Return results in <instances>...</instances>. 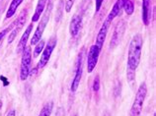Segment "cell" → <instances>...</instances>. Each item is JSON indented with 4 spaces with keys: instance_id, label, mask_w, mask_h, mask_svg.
<instances>
[{
    "instance_id": "7",
    "label": "cell",
    "mask_w": 156,
    "mask_h": 116,
    "mask_svg": "<svg viewBox=\"0 0 156 116\" xmlns=\"http://www.w3.org/2000/svg\"><path fill=\"white\" fill-rule=\"evenodd\" d=\"M82 73H83V54H79L77 60V64H76V69H75V76L73 78L72 84H71V92L75 93L76 90L78 89L82 78Z\"/></svg>"
},
{
    "instance_id": "26",
    "label": "cell",
    "mask_w": 156,
    "mask_h": 116,
    "mask_svg": "<svg viewBox=\"0 0 156 116\" xmlns=\"http://www.w3.org/2000/svg\"><path fill=\"white\" fill-rule=\"evenodd\" d=\"M105 116H110V115H109V114H106Z\"/></svg>"
},
{
    "instance_id": "12",
    "label": "cell",
    "mask_w": 156,
    "mask_h": 116,
    "mask_svg": "<svg viewBox=\"0 0 156 116\" xmlns=\"http://www.w3.org/2000/svg\"><path fill=\"white\" fill-rule=\"evenodd\" d=\"M81 25H82V17L80 15L75 14L72 17L70 21V25H69V32H70V35L73 38H75L78 35V32L80 31Z\"/></svg>"
},
{
    "instance_id": "27",
    "label": "cell",
    "mask_w": 156,
    "mask_h": 116,
    "mask_svg": "<svg viewBox=\"0 0 156 116\" xmlns=\"http://www.w3.org/2000/svg\"><path fill=\"white\" fill-rule=\"evenodd\" d=\"M153 116H156V114H155V113H154V114H153Z\"/></svg>"
},
{
    "instance_id": "18",
    "label": "cell",
    "mask_w": 156,
    "mask_h": 116,
    "mask_svg": "<svg viewBox=\"0 0 156 116\" xmlns=\"http://www.w3.org/2000/svg\"><path fill=\"white\" fill-rule=\"evenodd\" d=\"M52 108H53V102L52 101L47 102L46 104L44 105L42 110H41L39 116H51L52 112Z\"/></svg>"
},
{
    "instance_id": "25",
    "label": "cell",
    "mask_w": 156,
    "mask_h": 116,
    "mask_svg": "<svg viewBox=\"0 0 156 116\" xmlns=\"http://www.w3.org/2000/svg\"><path fill=\"white\" fill-rule=\"evenodd\" d=\"M63 115H64L63 110L61 109V108H59V110L57 111V113H56V115H55V116H63Z\"/></svg>"
},
{
    "instance_id": "21",
    "label": "cell",
    "mask_w": 156,
    "mask_h": 116,
    "mask_svg": "<svg viewBox=\"0 0 156 116\" xmlns=\"http://www.w3.org/2000/svg\"><path fill=\"white\" fill-rule=\"evenodd\" d=\"M75 0H65V4H64V8H65V11L69 13L70 10L72 9V6L74 4Z\"/></svg>"
},
{
    "instance_id": "11",
    "label": "cell",
    "mask_w": 156,
    "mask_h": 116,
    "mask_svg": "<svg viewBox=\"0 0 156 116\" xmlns=\"http://www.w3.org/2000/svg\"><path fill=\"white\" fill-rule=\"evenodd\" d=\"M152 18V2L151 0H142V22L148 26Z\"/></svg>"
},
{
    "instance_id": "5",
    "label": "cell",
    "mask_w": 156,
    "mask_h": 116,
    "mask_svg": "<svg viewBox=\"0 0 156 116\" xmlns=\"http://www.w3.org/2000/svg\"><path fill=\"white\" fill-rule=\"evenodd\" d=\"M56 43H57L56 36H51V38L50 39V40H48V43L47 44L46 48L43 50V54L40 58V61H39L38 65H37L38 66V69H42L48 64V62L51 59V56L52 54L53 49H55V45H56Z\"/></svg>"
},
{
    "instance_id": "20",
    "label": "cell",
    "mask_w": 156,
    "mask_h": 116,
    "mask_svg": "<svg viewBox=\"0 0 156 116\" xmlns=\"http://www.w3.org/2000/svg\"><path fill=\"white\" fill-rule=\"evenodd\" d=\"M100 89V77L96 76L94 79V83H93V90L95 93H97Z\"/></svg>"
},
{
    "instance_id": "14",
    "label": "cell",
    "mask_w": 156,
    "mask_h": 116,
    "mask_svg": "<svg viewBox=\"0 0 156 116\" xmlns=\"http://www.w3.org/2000/svg\"><path fill=\"white\" fill-rule=\"evenodd\" d=\"M46 3H47V0H39L38 4H37L35 13H34V15H33L32 23L38 22L39 19H41V16H42L43 12L44 10V7H46Z\"/></svg>"
},
{
    "instance_id": "8",
    "label": "cell",
    "mask_w": 156,
    "mask_h": 116,
    "mask_svg": "<svg viewBox=\"0 0 156 116\" xmlns=\"http://www.w3.org/2000/svg\"><path fill=\"white\" fill-rule=\"evenodd\" d=\"M26 20H27V11L24 10L22 13L20 14L17 21L15 22V27L13 29V31L11 32V34L9 35V38H8V43H13L15 38L17 36V35L20 32V31L23 29L24 25H25V23H26Z\"/></svg>"
},
{
    "instance_id": "24",
    "label": "cell",
    "mask_w": 156,
    "mask_h": 116,
    "mask_svg": "<svg viewBox=\"0 0 156 116\" xmlns=\"http://www.w3.org/2000/svg\"><path fill=\"white\" fill-rule=\"evenodd\" d=\"M6 116H16V112H15V110L14 109H12L11 111H9V112L7 113Z\"/></svg>"
},
{
    "instance_id": "23",
    "label": "cell",
    "mask_w": 156,
    "mask_h": 116,
    "mask_svg": "<svg viewBox=\"0 0 156 116\" xmlns=\"http://www.w3.org/2000/svg\"><path fill=\"white\" fill-rule=\"evenodd\" d=\"M7 32H8V29H5V30H3L2 32H0V43L2 41V39H4V36H6Z\"/></svg>"
},
{
    "instance_id": "1",
    "label": "cell",
    "mask_w": 156,
    "mask_h": 116,
    "mask_svg": "<svg viewBox=\"0 0 156 116\" xmlns=\"http://www.w3.org/2000/svg\"><path fill=\"white\" fill-rule=\"evenodd\" d=\"M143 39L141 35H135L130 40L128 55V69L135 71L140 62Z\"/></svg>"
},
{
    "instance_id": "13",
    "label": "cell",
    "mask_w": 156,
    "mask_h": 116,
    "mask_svg": "<svg viewBox=\"0 0 156 116\" xmlns=\"http://www.w3.org/2000/svg\"><path fill=\"white\" fill-rule=\"evenodd\" d=\"M32 29H33V23L29 25L28 28L26 29L25 32H24V35L22 36V38L20 39V41L18 43V46H17V53L23 52L24 49L26 48V45H27V43H28L29 36H30V35H31Z\"/></svg>"
},
{
    "instance_id": "6",
    "label": "cell",
    "mask_w": 156,
    "mask_h": 116,
    "mask_svg": "<svg viewBox=\"0 0 156 116\" xmlns=\"http://www.w3.org/2000/svg\"><path fill=\"white\" fill-rule=\"evenodd\" d=\"M101 49L97 46L96 44L92 45L89 49L88 55H87V71L88 73H92L93 70L95 69L96 65L98 63V59H99Z\"/></svg>"
},
{
    "instance_id": "17",
    "label": "cell",
    "mask_w": 156,
    "mask_h": 116,
    "mask_svg": "<svg viewBox=\"0 0 156 116\" xmlns=\"http://www.w3.org/2000/svg\"><path fill=\"white\" fill-rule=\"evenodd\" d=\"M122 9H125L126 15H131L134 11V4L133 0H122Z\"/></svg>"
},
{
    "instance_id": "16",
    "label": "cell",
    "mask_w": 156,
    "mask_h": 116,
    "mask_svg": "<svg viewBox=\"0 0 156 116\" xmlns=\"http://www.w3.org/2000/svg\"><path fill=\"white\" fill-rule=\"evenodd\" d=\"M22 2H23V0H12V2L10 4L9 8H8L7 13H6V19H10L12 16L16 13L18 7L21 5Z\"/></svg>"
},
{
    "instance_id": "3",
    "label": "cell",
    "mask_w": 156,
    "mask_h": 116,
    "mask_svg": "<svg viewBox=\"0 0 156 116\" xmlns=\"http://www.w3.org/2000/svg\"><path fill=\"white\" fill-rule=\"evenodd\" d=\"M51 10H52V4L51 3L50 5L48 6L47 11L44 12V14L43 15L42 19H41V22L39 23L38 27H37L36 31L34 32V35H33V38L31 39V45H36L41 40V39H42L44 32L46 30L47 25L48 23V21H50Z\"/></svg>"
},
{
    "instance_id": "9",
    "label": "cell",
    "mask_w": 156,
    "mask_h": 116,
    "mask_svg": "<svg viewBox=\"0 0 156 116\" xmlns=\"http://www.w3.org/2000/svg\"><path fill=\"white\" fill-rule=\"evenodd\" d=\"M125 29H126L125 22H121L117 25V27L114 31V35L112 36V39H111L110 48H115L121 43L122 36H124V32H125Z\"/></svg>"
},
{
    "instance_id": "22",
    "label": "cell",
    "mask_w": 156,
    "mask_h": 116,
    "mask_svg": "<svg viewBox=\"0 0 156 116\" xmlns=\"http://www.w3.org/2000/svg\"><path fill=\"white\" fill-rule=\"evenodd\" d=\"M104 0H96V12L100 10V8L102 6V3H103Z\"/></svg>"
},
{
    "instance_id": "2",
    "label": "cell",
    "mask_w": 156,
    "mask_h": 116,
    "mask_svg": "<svg viewBox=\"0 0 156 116\" xmlns=\"http://www.w3.org/2000/svg\"><path fill=\"white\" fill-rule=\"evenodd\" d=\"M146 94H147L146 84L145 83H141L136 92V94H135L133 106L130 108V112H129L130 116H140L143 108V103H144L146 97Z\"/></svg>"
},
{
    "instance_id": "10",
    "label": "cell",
    "mask_w": 156,
    "mask_h": 116,
    "mask_svg": "<svg viewBox=\"0 0 156 116\" xmlns=\"http://www.w3.org/2000/svg\"><path fill=\"white\" fill-rule=\"evenodd\" d=\"M111 24H112V22L109 21L108 19H106L104 21L103 25H102V27L100 29L99 32H98V35H97L96 45L100 49H102V46H103V44H104L105 40H106V36H107V34H108V31H109V29H110Z\"/></svg>"
},
{
    "instance_id": "28",
    "label": "cell",
    "mask_w": 156,
    "mask_h": 116,
    "mask_svg": "<svg viewBox=\"0 0 156 116\" xmlns=\"http://www.w3.org/2000/svg\"><path fill=\"white\" fill-rule=\"evenodd\" d=\"M75 116H76V115H75Z\"/></svg>"
},
{
    "instance_id": "15",
    "label": "cell",
    "mask_w": 156,
    "mask_h": 116,
    "mask_svg": "<svg viewBox=\"0 0 156 116\" xmlns=\"http://www.w3.org/2000/svg\"><path fill=\"white\" fill-rule=\"evenodd\" d=\"M122 9V0H117V2L115 3V5L112 8V11L110 12L109 15L107 16L106 19H108L111 22H113V20L121 14V11Z\"/></svg>"
},
{
    "instance_id": "4",
    "label": "cell",
    "mask_w": 156,
    "mask_h": 116,
    "mask_svg": "<svg viewBox=\"0 0 156 116\" xmlns=\"http://www.w3.org/2000/svg\"><path fill=\"white\" fill-rule=\"evenodd\" d=\"M32 61V50L31 46H26L23 50L21 68H20V79L22 81H25L30 74V65Z\"/></svg>"
},
{
    "instance_id": "19",
    "label": "cell",
    "mask_w": 156,
    "mask_h": 116,
    "mask_svg": "<svg viewBox=\"0 0 156 116\" xmlns=\"http://www.w3.org/2000/svg\"><path fill=\"white\" fill-rule=\"evenodd\" d=\"M44 40L41 39L39 43L36 44V47L34 49V54H33L34 58H37L41 54V52L44 50Z\"/></svg>"
}]
</instances>
